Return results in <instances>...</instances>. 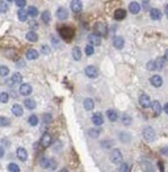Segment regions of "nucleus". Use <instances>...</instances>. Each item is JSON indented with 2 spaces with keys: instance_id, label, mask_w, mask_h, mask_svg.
<instances>
[{
  "instance_id": "20e7f679",
  "label": "nucleus",
  "mask_w": 168,
  "mask_h": 172,
  "mask_svg": "<svg viewBox=\"0 0 168 172\" xmlns=\"http://www.w3.org/2000/svg\"><path fill=\"white\" fill-rule=\"evenodd\" d=\"M59 32H61V35L66 39V41H70V39L72 38V35H74V29L72 28H70V26H63Z\"/></svg>"
},
{
  "instance_id": "37998d69",
  "label": "nucleus",
  "mask_w": 168,
  "mask_h": 172,
  "mask_svg": "<svg viewBox=\"0 0 168 172\" xmlns=\"http://www.w3.org/2000/svg\"><path fill=\"white\" fill-rule=\"evenodd\" d=\"M0 5H2V8H0V12H2V13H5L8 3H7V2H2V3H0Z\"/></svg>"
},
{
  "instance_id": "4d7b16f0",
  "label": "nucleus",
  "mask_w": 168,
  "mask_h": 172,
  "mask_svg": "<svg viewBox=\"0 0 168 172\" xmlns=\"http://www.w3.org/2000/svg\"><path fill=\"white\" fill-rule=\"evenodd\" d=\"M164 59H166V61H168V50L166 51V54H164Z\"/></svg>"
},
{
  "instance_id": "473e14b6",
  "label": "nucleus",
  "mask_w": 168,
  "mask_h": 172,
  "mask_svg": "<svg viewBox=\"0 0 168 172\" xmlns=\"http://www.w3.org/2000/svg\"><path fill=\"white\" fill-rule=\"evenodd\" d=\"M122 123L123 125H130L131 123V117L129 114H126V113L122 114Z\"/></svg>"
},
{
  "instance_id": "6ab92c4d",
  "label": "nucleus",
  "mask_w": 168,
  "mask_h": 172,
  "mask_svg": "<svg viewBox=\"0 0 168 172\" xmlns=\"http://www.w3.org/2000/svg\"><path fill=\"white\" fill-rule=\"evenodd\" d=\"M150 16L153 20H160L162 19V12L158 8H151L150 9Z\"/></svg>"
},
{
  "instance_id": "39448f33",
  "label": "nucleus",
  "mask_w": 168,
  "mask_h": 172,
  "mask_svg": "<svg viewBox=\"0 0 168 172\" xmlns=\"http://www.w3.org/2000/svg\"><path fill=\"white\" fill-rule=\"evenodd\" d=\"M84 73H86V75L88 78L95 79L96 76H97V74H99V70H97V67H95V66H88Z\"/></svg>"
},
{
  "instance_id": "5fc2aeb1",
  "label": "nucleus",
  "mask_w": 168,
  "mask_h": 172,
  "mask_svg": "<svg viewBox=\"0 0 168 172\" xmlns=\"http://www.w3.org/2000/svg\"><path fill=\"white\" fill-rule=\"evenodd\" d=\"M24 65H25V63H24V61H18V62H17V66H18V67H21V66H24Z\"/></svg>"
},
{
  "instance_id": "f704fd0d",
  "label": "nucleus",
  "mask_w": 168,
  "mask_h": 172,
  "mask_svg": "<svg viewBox=\"0 0 168 172\" xmlns=\"http://www.w3.org/2000/svg\"><path fill=\"white\" fill-rule=\"evenodd\" d=\"M164 61L166 59H163V58H158V61H155V65H156L158 70H162L164 67Z\"/></svg>"
},
{
  "instance_id": "a878e982",
  "label": "nucleus",
  "mask_w": 168,
  "mask_h": 172,
  "mask_svg": "<svg viewBox=\"0 0 168 172\" xmlns=\"http://www.w3.org/2000/svg\"><path fill=\"white\" fill-rule=\"evenodd\" d=\"M24 104H25V108H26V109H29V110H33L34 108H35V101H34L33 99H26Z\"/></svg>"
},
{
  "instance_id": "c85d7f7f",
  "label": "nucleus",
  "mask_w": 168,
  "mask_h": 172,
  "mask_svg": "<svg viewBox=\"0 0 168 172\" xmlns=\"http://www.w3.org/2000/svg\"><path fill=\"white\" fill-rule=\"evenodd\" d=\"M28 122H29V125L32 126H37L38 125V117L35 114H32L29 118H28Z\"/></svg>"
},
{
  "instance_id": "58836bf2",
  "label": "nucleus",
  "mask_w": 168,
  "mask_h": 172,
  "mask_svg": "<svg viewBox=\"0 0 168 172\" xmlns=\"http://www.w3.org/2000/svg\"><path fill=\"white\" fill-rule=\"evenodd\" d=\"M11 123V120H8L7 117H0V125L2 126H8Z\"/></svg>"
},
{
  "instance_id": "603ef678",
  "label": "nucleus",
  "mask_w": 168,
  "mask_h": 172,
  "mask_svg": "<svg viewBox=\"0 0 168 172\" xmlns=\"http://www.w3.org/2000/svg\"><path fill=\"white\" fill-rule=\"evenodd\" d=\"M163 110H164V112H166V113L168 114V103L166 104V105H164V106H163Z\"/></svg>"
},
{
  "instance_id": "a19ab883",
  "label": "nucleus",
  "mask_w": 168,
  "mask_h": 172,
  "mask_svg": "<svg viewBox=\"0 0 168 172\" xmlns=\"http://www.w3.org/2000/svg\"><path fill=\"white\" fill-rule=\"evenodd\" d=\"M155 69H156V65H155V62H154V61H150L149 63H147V70L154 71Z\"/></svg>"
},
{
  "instance_id": "de8ad7c7",
  "label": "nucleus",
  "mask_w": 168,
  "mask_h": 172,
  "mask_svg": "<svg viewBox=\"0 0 168 172\" xmlns=\"http://www.w3.org/2000/svg\"><path fill=\"white\" fill-rule=\"evenodd\" d=\"M89 134H91V137H97V135L100 134V130L96 129V131H93V129H92V130L89 131Z\"/></svg>"
},
{
  "instance_id": "f03ea898",
  "label": "nucleus",
  "mask_w": 168,
  "mask_h": 172,
  "mask_svg": "<svg viewBox=\"0 0 168 172\" xmlns=\"http://www.w3.org/2000/svg\"><path fill=\"white\" fill-rule=\"evenodd\" d=\"M93 30H95V34H97L99 37H101V35H106V33H108L106 25H105L104 22H97V24H95Z\"/></svg>"
},
{
  "instance_id": "3c124183",
  "label": "nucleus",
  "mask_w": 168,
  "mask_h": 172,
  "mask_svg": "<svg viewBox=\"0 0 168 172\" xmlns=\"http://www.w3.org/2000/svg\"><path fill=\"white\" fill-rule=\"evenodd\" d=\"M162 154L163 155H168V149H167V147H163V149H162Z\"/></svg>"
},
{
  "instance_id": "6e6d98bb",
  "label": "nucleus",
  "mask_w": 168,
  "mask_h": 172,
  "mask_svg": "<svg viewBox=\"0 0 168 172\" xmlns=\"http://www.w3.org/2000/svg\"><path fill=\"white\" fill-rule=\"evenodd\" d=\"M164 11H166V16L168 17V4H166V8H164Z\"/></svg>"
},
{
  "instance_id": "1a4fd4ad",
  "label": "nucleus",
  "mask_w": 168,
  "mask_h": 172,
  "mask_svg": "<svg viewBox=\"0 0 168 172\" xmlns=\"http://www.w3.org/2000/svg\"><path fill=\"white\" fill-rule=\"evenodd\" d=\"M16 155H17V158L21 162H25L28 159V153H26V150L24 149V147H18L17 151H16Z\"/></svg>"
},
{
  "instance_id": "72a5a7b5",
  "label": "nucleus",
  "mask_w": 168,
  "mask_h": 172,
  "mask_svg": "<svg viewBox=\"0 0 168 172\" xmlns=\"http://www.w3.org/2000/svg\"><path fill=\"white\" fill-rule=\"evenodd\" d=\"M8 171L9 172H20V167L16 164V163H11V164H8Z\"/></svg>"
},
{
  "instance_id": "79ce46f5",
  "label": "nucleus",
  "mask_w": 168,
  "mask_h": 172,
  "mask_svg": "<svg viewBox=\"0 0 168 172\" xmlns=\"http://www.w3.org/2000/svg\"><path fill=\"white\" fill-rule=\"evenodd\" d=\"M51 118H53V117H51V114L46 113L45 116H43V122H45V123H50L51 122Z\"/></svg>"
},
{
  "instance_id": "e433bc0d",
  "label": "nucleus",
  "mask_w": 168,
  "mask_h": 172,
  "mask_svg": "<svg viewBox=\"0 0 168 172\" xmlns=\"http://www.w3.org/2000/svg\"><path fill=\"white\" fill-rule=\"evenodd\" d=\"M8 73H9V70H8V67L7 66H2L0 67V75L4 78V76H7Z\"/></svg>"
},
{
  "instance_id": "7ed1b4c3",
  "label": "nucleus",
  "mask_w": 168,
  "mask_h": 172,
  "mask_svg": "<svg viewBox=\"0 0 168 172\" xmlns=\"http://www.w3.org/2000/svg\"><path fill=\"white\" fill-rule=\"evenodd\" d=\"M143 137H145L147 142H154L155 137H156V133H155V130L153 127H146V129L143 130Z\"/></svg>"
},
{
  "instance_id": "09e8293b",
  "label": "nucleus",
  "mask_w": 168,
  "mask_h": 172,
  "mask_svg": "<svg viewBox=\"0 0 168 172\" xmlns=\"http://www.w3.org/2000/svg\"><path fill=\"white\" fill-rule=\"evenodd\" d=\"M142 7H143V8H145V9L147 11V9H149V8H150V3H149V2H142Z\"/></svg>"
},
{
  "instance_id": "9d476101",
  "label": "nucleus",
  "mask_w": 168,
  "mask_h": 172,
  "mask_svg": "<svg viewBox=\"0 0 168 172\" xmlns=\"http://www.w3.org/2000/svg\"><path fill=\"white\" fill-rule=\"evenodd\" d=\"M71 9L75 13H78V12H80L83 9V3L80 0H74V2H71Z\"/></svg>"
},
{
  "instance_id": "9b49d317",
  "label": "nucleus",
  "mask_w": 168,
  "mask_h": 172,
  "mask_svg": "<svg viewBox=\"0 0 168 172\" xmlns=\"http://www.w3.org/2000/svg\"><path fill=\"white\" fill-rule=\"evenodd\" d=\"M113 45L116 49H122L123 45H125V39H123V37H121V35H117V37L113 38Z\"/></svg>"
},
{
  "instance_id": "5701e85b",
  "label": "nucleus",
  "mask_w": 168,
  "mask_h": 172,
  "mask_svg": "<svg viewBox=\"0 0 168 172\" xmlns=\"http://www.w3.org/2000/svg\"><path fill=\"white\" fill-rule=\"evenodd\" d=\"M151 108H153V110H154L155 114H160L162 110H163V108H162V105H160V103H159V101H153V103H151Z\"/></svg>"
},
{
  "instance_id": "aec40b11",
  "label": "nucleus",
  "mask_w": 168,
  "mask_h": 172,
  "mask_svg": "<svg viewBox=\"0 0 168 172\" xmlns=\"http://www.w3.org/2000/svg\"><path fill=\"white\" fill-rule=\"evenodd\" d=\"M126 17V11L119 8V9H116L114 11V19L116 20H123Z\"/></svg>"
},
{
  "instance_id": "f3484780",
  "label": "nucleus",
  "mask_w": 168,
  "mask_h": 172,
  "mask_svg": "<svg viewBox=\"0 0 168 172\" xmlns=\"http://www.w3.org/2000/svg\"><path fill=\"white\" fill-rule=\"evenodd\" d=\"M129 11L134 15H138V12L141 11V4L137 3V2H131L129 4Z\"/></svg>"
},
{
  "instance_id": "393cba45",
  "label": "nucleus",
  "mask_w": 168,
  "mask_h": 172,
  "mask_svg": "<svg viewBox=\"0 0 168 172\" xmlns=\"http://www.w3.org/2000/svg\"><path fill=\"white\" fill-rule=\"evenodd\" d=\"M26 39L28 41H30V42H35V41H38V35H37L35 32L30 30V32H28L26 33Z\"/></svg>"
},
{
  "instance_id": "423d86ee",
  "label": "nucleus",
  "mask_w": 168,
  "mask_h": 172,
  "mask_svg": "<svg viewBox=\"0 0 168 172\" xmlns=\"http://www.w3.org/2000/svg\"><path fill=\"white\" fill-rule=\"evenodd\" d=\"M88 41H89V45L92 46H100V43H101V38L99 37L97 34H89L88 35Z\"/></svg>"
},
{
  "instance_id": "ddd939ff",
  "label": "nucleus",
  "mask_w": 168,
  "mask_h": 172,
  "mask_svg": "<svg viewBox=\"0 0 168 172\" xmlns=\"http://www.w3.org/2000/svg\"><path fill=\"white\" fill-rule=\"evenodd\" d=\"M139 104H141L143 108H149V106H151V100L147 95H141V97H139Z\"/></svg>"
},
{
  "instance_id": "dca6fc26",
  "label": "nucleus",
  "mask_w": 168,
  "mask_h": 172,
  "mask_svg": "<svg viewBox=\"0 0 168 172\" xmlns=\"http://www.w3.org/2000/svg\"><path fill=\"white\" fill-rule=\"evenodd\" d=\"M12 113H13L16 117H21V116L24 114V109L22 106L20 105V104H15L13 106H12Z\"/></svg>"
},
{
  "instance_id": "2f4dec72",
  "label": "nucleus",
  "mask_w": 168,
  "mask_h": 172,
  "mask_svg": "<svg viewBox=\"0 0 168 172\" xmlns=\"http://www.w3.org/2000/svg\"><path fill=\"white\" fill-rule=\"evenodd\" d=\"M17 15H18V20L20 21H26V19H28V12H25L24 9H20L17 12Z\"/></svg>"
},
{
  "instance_id": "4468645a",
  "label": "nucleus",
  "mask_w": 168,
  "mask_h": 172,
  "mask_svg": "<svg viewBox=\"0 0 168 172\" xmlns=\"http://www.w3.org/2000/svg\"><path fill=\"white\" fill-rule=\"evenodd\" d=\"M51 142H53V139H51V135L49 133H45L42 135V139H41V145L43 147H49L51 145Z\"/></svg>"
},
{
  "instance_id": "ea45409f",
  "label": "nucleus",
  "mask_w": 168,
  "mask_h": 172,
  "mask_svg": "<svg viewBox=\"0 0 168 172\" xmlns=\"http://www.w3.org/2000/svg\"><path fill=\"white\" fill-rule=\"evenodd\" d=\"M95 53V47L92 46V45H88V46H86V54L87 55H92Z\"/></svg>"
},
{
  "instance_id": "bf43d9fd",
  "label": "nucleus",
  "mask_w": 168,
  "mask_h": 172,
  "mask_svg": "<svg viewBox=\"0 0 168 172\" xmlns=\"http://www.w3.org/2000/svg\"><path fill=\"white\" fill-rule=\"evenodd\" d=\"M149 172H154V171H153V170H150V171H149Z\"/></svg>"
},
{
  "instance_id": "cd10ccee",
  "label": "nucleus",
  "mask_w": 168,
  "mask_h": 172,
  "mask_svg": "<svg viewBox=\"0 0 168 172\" xmlns=\"http://www.w3.org/2000/svg\"><path fill=\"white\" fill-rule=\"evenodd\" d=\"M28 16H30V17H37L38 16V9L35 7H29L28 8Z\"/></svg>"
},
{
  "instance_id": "4be33fe9",
  "label": "nucleus",
  "mask_w": 168,
  "mask_h": 172,
  "mask_svg": "<svg viewBox=\"0 0 168 172\" xmlns=\"http://www.w3.org/2000/svg\"><path fill=\"white\" fill-rule=\"evenodd\" d=\"M26 58L30 59V61H34V59L38 58V51L35 49H29L26 51Z\"/></svg>"
},
{
  "instance_id": "c9c22d12",
  "label": "nucleus",
  "mask_w": 168,
  "mask_h": 172,
  "mask_svg": "<svg viewBox=\"0 0 168 172\" xmlns=\"http://www.w3.org/2000/svg\"><path fill=\"white\" fill-rule=\"evenodd\" d=\"M8 99H9V95H8L7 92H2V93H0V101L2 103H7Z\"/></svg>"
},
{
  "instance_id": "49530a36",
  "label": "nucleus",
  "mask_w": 168,
  "mask_h": 172,
  "mask_svg": "<svg viewBox=\"0 0 168 172\" xmlns=\"http://www.w3.org/2000/svg\"><path fill=\"white\" fill-rule=\"evenodd\" d=\"M4 54L7 55V58H13V57H12V55L15 54V51H13V50H9V49H8V50L4 51Z\"/></svg>"
},
{
  "instance_id": "13d9d810",
  "label": "nucleus",
  "mask_w": 168,
  "mask_h": 172,
  "mask_svg": "<svg viewBox=\"0 0 168 172\" xmlns=\"http://www.w3.org/2000/svg\"><path fill=\"white\" fill-rule=\"evenodd\" d=\"M59 172H69V171H67L66 168H63V170H61V171H59Z\"/></svg>"
},
{
  "instance_id": "8fccbe9b",
  "label": "nucleus",
  "mask_w": 168,
  "mask_h": 172,
  "mask_svg": "<svg viewBox=\"0 0 168 172\" xmlns=\"http://www.w3.org/2000/svg\"><path fill=\"white\" fill-rule=\"evenodd\" d=\"M57 167V163H55V160H51L50 162V168H55Z\"/></svg>"
},
{
  "instance_id": "bb28decb",
  "label": "nucleus",
  "mask_w": 168,
  "mask_h": 172,
  "mask_svg": "<svg viewBox=\"0 0 168 172\" xmlns=\"http://www.w3.org/2000/svg\"><path fill=\"white\" fill-rule=\"evenodd\" d=\"M72 57L75 61H80V58H82V51L79 47H74L72 49Z\"/></svg>"
},
{
  "instance_id": "864d4df0",
  "label": "nucleus",
  "mask_w": 168,
  "mask_h": 172,
  "mask_svg": "<svg viewBox=\"0 0 168 172\" xmlns=\"http://www.w3.org/2000/svg\"><path fill=\"white\" fill-rule=\"evenodd\" d=\"M30 28H37V22H35V21L30 22Z\"/></svg>"
},
{
  "instance_id": "f257e3e1",
  "label": "nucleus",
  "mask_w": 168,
  "mask_h": 172,
  "mask_svg": "<svg viewBox=\"0 0 168 172\" xmlns=\"http://www.w3.org/2000/svg\"><path fill=\"white\" fill-rule=\"evenodd\" d=\"M109 159L112 163H114V164H119V163L122 162V154L119 150H112V153L109 155Z\"/></svg>"
},
{
  "instance_id": "f8f14e48",
  "label": "nucleus",
  "mask_w": 168,
  "mask_h": 172,
  "mask_svg": "<svg viewBox=\"0 0 168 172\" xmlns=\"http://www.w3.org/2000/svg\"><path fill=\"white\" fill-rule=\"evenodd\" d=\"M57 17H58V20H66L67 17H69V12H67V9L66 8H63V7H61V8H58V11H57Z\"/></svg>"
},
{
  "instance_id": "a211bd4d",
  "label": "nucleus",
  "mask_w": 168,
  "mask_h": 172,
  "mask_svg": "<svg viewBox=\"0 0 168 172\" xmlns=\"http://www.w3.org/2000/svg\"><path fill=\"white\" fill-rule=\"evenodd\" d=\"M92 122L95 123V125H102L104 123V118H102V114L101 113H95L93 116H92Z\"/></svg>"
},
{
  "instance_id": "c03bdc74",
  "label": "nucleus",
  "mask_w": 168,
  "mask_h": 172,
  "mask_svg": "<svg viewBox=\"0 0 168 172\" xmlns=\"http://www.w3.org/2000/svg\"><path fill=\"white\" fill-rule=\"evenodd\" d=\"M16 5L17 7H20V8H22V7H25V4H26V2L25 0H16Z\"/></svg>"
},
{
  "instance_id": "2eb2a0df",
  "label": "nucleus",
  "mask_w": 168,
  "mask_h": 172,
  "mask_svg": "<svg viewBox=\"0 0 168 172\" xmlns=\"http://www.w3.org/2000/svg\"><path fill=\"white\" fill-rule=\"evenodd\" d=\"M151 84H153L154 87H156V88H159V87H162V84H163V79H162V76H159V75H154V76H151Z\"/></svg>"
},
{
  "instance_id": "b1692460",
  "label": "nucleus",
  "mask_w": 168,
  "mask_h": 172,
  "mask_svg": "<svg viewBox=\"0 0 168 172\" xmlns=\"http://www.w3.org/2000/svg\"><path fill=\"white\" fill-rule=\"evenodd\" d=\"M83 105H84V109L86 110H92L95 108V103L92 99H86L83 103Z\"/></svg>"
},
{
  "instance_id": "7c9ffc66",
  "label": "nucleus",
  "mask_w": 168,
  "mask_h": 172,
  "mask_svg": "<svg viewBox=\"0 0 168 172\" xmlns=\"http://www.w3.org/2000/svg\"><path fill=\"white\" fill-rule=\"evenodd\" d=\"M42 21L45 22V24H49L50 22V19H51V15H50V12L49 11H45V12H42Z\"/></svg>"
},
{
  "instance_id": "c756f323",
  "label": "nucleus",
  "mask_w": 168,
  "mask_h": 172,
  "mask_svg": "<svg viewBox=\"0 0 168 172\" xmlns=\"http://www.w3.org/2000/svg\"><path fill=\"white\" fill-rule=\"evenodd\" d=\"M50 162H51V160H49L47 158L42 157V158H41V160H39V164H41L42 168H49V167H50Z\"/></svg>"
},
{
  "instance_id": "a18cd8bd",
  "label": "nucleus",
  "mask_w": 168,
  "mask_h": 172,
  "mask_svg": "<svg viewBox=\"0 0 168 172\" xmlns=\"http://www.w3.org/2000/svg\"><path fill=\"white\" fill-rule=\"evenodd\" d=\"M41 51H42V54H49V53H50L49 46H47V45H42V47H41Z\"/></svg>"
},
{
  "instance_id": "4c0bfd02",
  "label": "nucleus",
  "mask_w": 168,
  "mask_h": 172,
  "mask_svg": "<svg viewBox=\"0 0 168 172\" xmlns=\"http://www.w3.org/2000/svg\"><path fill=\"white\" fill-rule=\"evenodd\" d=\"M119 172H130V167L127 163H122L121 167H119Z\"/></svg>"
},
{
  "instance_id": "412c9836",
  "label": "nucleus",
  "mask_w": 168,
  "mask_h": 172,
  "mask_svg": "<svg viewBox=\"0 0 168 172\" xmlns=\"http://www.w3.org/2000/svg\"><path fill=\"white\" fill-rule=\"evenodd\" d=\"M106 116H108V118H109L112 122L117 121V118H118V114H117V112H116V109H108L106 110Z\"/></svg>"
},
{
  "instance_id": "6e6552de",
  "label": "nucleus",
  "mask_w": 168,
  "mask_h": 172,
  "mask_svg": "<svg viewBox=\"0 0 168 172\" xmlns=\"http://www.w3.org/2000/svg\"><path fill=\"white\" fill-rule=\"evenodd\" d=\"M21 80H22L21 74L16 73V74L12 75V79H11V82H8V84H9V86H15V84H20V86H21Z\"/></svg>"
},
{
  "instance_id": "0eeeda50",
  "label": "nucleus",
  "mask_w": 168,
  "mask_h": 172,
  "mask_svg": "<svg viewBox=\"0 0 168 172\" xmlns=\"http://www.w3.org/2000/svg\"><path fill=\"white\" fill-rule=\"evenodd\" d=\"M32 91H33V88H32L30 84H21L20 86V89H18V92L22 96H29L32 93Z\"/></svg>"
}]
</instances>
